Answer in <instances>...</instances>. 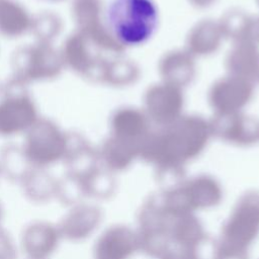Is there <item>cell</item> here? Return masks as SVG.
<instances>
[{"instance_id":"6da1fadb","label":"cell","mask_w":259,"mask_h":259,"mask_svg":"<svg viewBox=\"0 0 259 259\" xmlns=\"http://www.w3.org/2000/svg\"><path fill=\"white\" fill-rule=\"evenodd\" d=\"M159 20L160 13L154 0H113L105 14L110 34L126 47L148 42L155 35Z\"/></svg>"},{"instance_id":"7a4b0ae2","label":"cell","mask_w":259,"mask_h":259,"mask_svg":"<svg viewBox=\"0 0 259 259\" xmlns=\"http://www.w3.org/2000/svg\"><path fill=\"white\" fill-rule=\"evenodd\" d=\"M29 130L22 152L32 168L47 169L64 161L69 139L49 121L36 122Z\"/></svg>"},{"instance_id":"3957f363","label":"cell","mask_w":259,"mask_h":259,"mask_svg":"<svg viewBox=\"0 0 259 259\" xmlns=\"http://www.w3.org/2000/svg\"><path fill=\"white\" fill-rule=\"evenodd\" d=\"M62 241L58 226L47 221H34L21 233L20 246L27 259H50Z\"/></svg>"},{"instance_id":"277c9868","label":"cell","mask_w":259,"mask_h":259,"mask_svg":"<svg viewBox=\"0 0 259 259\" xmlns=\"http://www.w3.org/2000/svg\"><path fill=\"white\" fill-rule=\"evenodd\" d=\"M100 220V210L96 206L82 201L70 206L57 226L62 240L78 243L91 236Z\"/></svg>"},{"instance_id":"5b68a950","label":"cell","mask_w":259,"mask_h":259,"mask_svg":"<svg viewBox=\"0 0 259 259\" xmlns=\"http://www.w3.org/2000/svg\"><path fill=\"white\" fill-rule=\"evenodd\" d=\"M35 108L24 95L7 96L0 102V135H15L34 124Z\"/></svg>"},{"instance_id":"8992f818","label":"cell","mask_w":259,"mask_h":259,"mask_svg":"<svg viewBox=\"0 0 259 259\" xmlns=\"http://www.w3.org/2000/svg\"><path fill=\"white\" fill-rule=\"evenodd\" d=\"M19 183L24 196L33 203H47L56 197L57 179L46 169L31 168Z\"/></svg>"},{"instance_id":"52a82bcc","label":"cell","mask_w":259,"mask_h":259,"mask_svg":"<svg viewBox=\"0 0 259 259\" xmlns=\"http://www.w3.org/2000/svg\"><path fill=\"white\" fill-rule=\"evenodd\" d=\"M128 242V234L124 229L110 228L97 239L93 259H123L130 249Z\"/></svg>"},{"instance_id":"ba28073f","label":"cell","mask_w":259,"mask_h":259,"mask_svg":"<svg viewBox=\"0 0 259 259\" xmlns=\"http://www.w3.org/2000/svg\"><path fill=\"white\" fill-rule=\"evenodd\" d=\"M31 168L22 149H7L1 156L0 172L12 181L19 183Z\"/></svg>"},{"instance_id":"9c48e42d","label":"cell","mask_w":259,"mask_h":259,"mask_svg":"<svg viewBox=\"0 0 259 259\" xmlns=\"http://www.w3.org/2000/svg\"><path fill=\"white\" fill-rule=\"evenodd\" d=\"M86 196L83 181L81 178L66 174L62 179H57L56 197L62 204L70 207L83 201Z\"/></svg>"},{"instance_id":"30bf717a","label":"cell","mask_w":259,"mask_h":259,"mask_svg":"<svg viewBox=\"0 0 259 259\" xmlns=\"http://www.w3.org/2000/svg\"><path fill=\"white\" fill-rule=\"evenodd\" d=\"M0 259H17V250L11 236L0 227Z\"/></svg>"},{"instance_id":"8fae6325","label":"cell","mask_w":259,"mask_h":259,"mask_svg":"<svg viewBox=\"0 0 259 259\" xmlns=\"http://www.w3.org/2000/svg\"><path fill=\"white\" fill-rule=\"evenodd\" d=\"M2 217H3V210H2V207H1V204H0V223H1Z\"/></svg>"}]
</instances>
